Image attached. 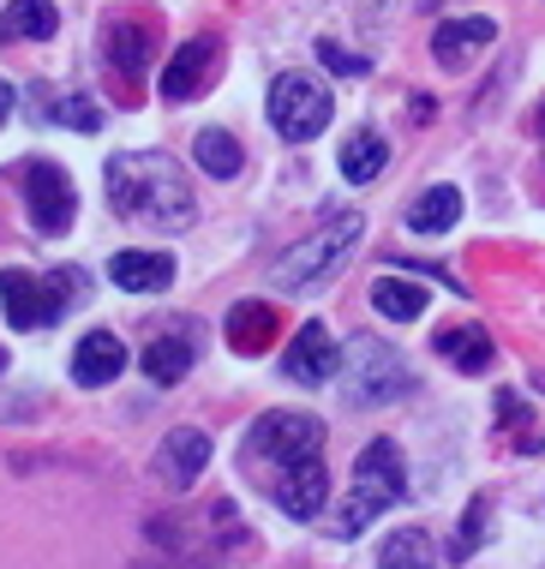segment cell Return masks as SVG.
Segmentation results:
<instances>
[{"instance_id":"5","label":"cell","mask_w":545,"mask_h":569,"mask_svg":"<svg viewBox=\"0 0 545 569\" xmlns=\"http://www.w3.org/2000/svg\"><path fill=\"white\" fill-rule=\"evenodd\" d=\"M336 102L330 90H324L311 72H283V79L270 84V127L288 138V144H306V138H318L330 127Z\"/></svg>"},{"instance_id":"7","label":"cell","mask_w":545,"mask_h":569,"mask_svg":"<svg viewBox=\"0 0 545 569\" xmlns=\"http://www.w3.org/2000/svg\"><path fill=\"white\" fill-rule=\"evenodd\" d=\"M252 456L264 461H306V456H318L324 450V420L318 413H300V408H270V413H258L252 420Z\"/></svg>"},{"instance_id":"27","label":"cell","mask_w":545,"mask_h":569,"mask_svg":"<svg viewBox=\"0 0 545 569\" xmlns=\"http://www.w3.org/2000/svg\"><path fill=\"white\" fill-rule=\"evenodd\" d=\"M54 120H60V127H72V132H97V127H102V109H97L90 97H67V102L54 109Z\"/></svg>"},{"instance_id":"2","label":"cell","mask_w":545,"mask_h":569,"mask_svg":"<svg viewBox=\"0 0 545 569\" xmlns=\"http://www.w3.org/2000/svg\"><path fill=\"white\" fill-rule=\"evenodd\" d=\"M402 498H408V461H402V450L389 438H371L366 450L354 456V491H348V510H341L336 533L354 540V533H366L371 521Z\"/></svg>"},{"instance_id":"1","label":"cell","mask_w":545,"mask_h":569,"mask_svg":"<svg viewBox=\"0 0 545 569\" xmlns=\"http://www.w3.org/2000/svg\"><path fill=\"white\" fill-rule=\"evenodd\" d=\"M108 204L145 228H162V234H180L198 222L192 187L162 150H127V157L108 162Z\"/></svg>"},{"instance_id":"12","label":"cell","mask_w":545,"mask_h":569,"mask_svg":"<svg viewBox=\"0 0 545 569\" xmlns=\"http://www.w3.org/2000/svg\"><path fill=\"white\" fill-rule=\"evenodd\" d=\"M127 372V342H120L115 330H90L85 342L72 348V378L85 383V390H97V383H115Z\"/></svg>"},{"instance_id":"16","label":"cell","mask_w":545,"mask_h":569,"mask_svg":"<svg viewBox=\"0 0 545 569\" xmlns=\"http://www.w3.org/2000/svg\"><path fill=\"white\" fill-rule=\"evenodd\" d=\"M60 30V12L49 0H7L0 7V42H49Z\"/></svg>"},{"instance_id":"10","label":"cell","mask_w":545,"mask_h":569,"mask_svg":"<svg viewBox=\"0 0 545 569\" xmlns=\"http://www.w3.org/2000/svg\"><path fill=\"white\" fill-rule=\"evenodd\" d=\"M324 498H330V473H324V461L318 456L288 461L283 480H276V503H283V516L288 521H311L324 510Z\"/></svg>"},{"instance_id":"29","label":"cell","mask_w":545,"mask_h":569,"mask_svg":"<svg viewBox=\"0 0 545 569\" xmlns=\"http://www.w3.org/2000/svg\"><path fill=\"white\" fill-rule=\"evenodd\" d=\"M7 114H12V84L0 79V120H7Z\"/></svg>"},{"instance_id":"18","label":"cell","mask_w":545,"mask_h":569,"mask_svg":"<svg viewBox=\"0 0 545 569\" xmlns=\"http://www.w3.org/2000/svg\"><path fill=\"white\" fill-rule=\"evenodd\" d=\"M462 222V192L456 187H426L408 204V228L414 234H449Z\"/></svg>"},{"instance_id":"6","label":"cell","mask_w":545,"mask_h":569,"mask_svg":"<svg viewBox=\"0 0 545 569\" xmlns=\"http://www.w3.org/2000/svg\"><path fill=\"white\" fill-rule=\"evenodd\" d=\"M408 360H402L389 342H371V336H354V360H348V402L354 408H384L396 396H408Z\"/></svg>"},{"instance_id":"24","label":"cell","mask_w":545,"mask_h":569,"mask_svg":"<svg viewBox=\"0 0 545 569\" xmlns=\"http://www.w3.org/2000/svg\"><path fill=\"white\" fill-rule=\"evenodd\" d=\"M138 366H145L150 383H162V390H168V383H180L186 372H192V342H180V336H156Z\"/></svg>"},{"instance_id":"17","label":"cell","mask_w":545,"mask_h":569,"mask_svg":"<svg viewBox=\"0 0 545 569\" xmlns=\"http://www.w3.org/2000/svg\"><path fill=\"white\" fill-rule=\"evenodd\" d=\"M371 306H378L389 325H414V318L432 306V295H426V282H414V276H378V282H371Z\"/></svg>"},{"instance_id":"15","label":"cell","mask_w":545,"mask_h":569,"mask_svg":"<svg viewBox=\"0 0 545 569\" xmlns=\"http://www.w3.org/2000/svg\"><path fill=\"white\" fill-rule=\"evenodd\" d=\"M492 37H497L492 19H444L438 30H432V54H438L444 67H462L467 54L492 49Z\"/></svg>"},{"instance_id":"25","label":"cell","mask_w":545,"mask_h":569,"mask_svg":"<svg viewBox=\"0 0 545 569\" xmlns=\"http://www.w3.org/2000/svg\"><path fill=\"white\" fill-rule=\"evenodd\" d=\"M102 49H108V67H115V72H120V79H127V84H138V79H145V54H150V37H145V30H138V24H115V30H108V42H102Z\"/></svg>"},{"instance_id":"13","label":"cell","mask_w":545,"mask_h":569,"mask_svg":"<svg viewBox=\"0 0 545 569\" xmlns=\"http://www.w3.org/2000/svg\"><path fill=\"white\" fill-rule=\"evenodd\" d=\"M156 468L168 473V486H192L198 473L210 468V438L198 432V426H180V432L162 438V456H156Z\"/></svg>"},{"instance_id":"28","label":"cell","mask_w":545,"mask_h":569,"mask_svg":"<svg viewBox=\"0 0 545 569\" xmlns=\"http://www.w3.org/2000/svg\"><path fill=\"white\" fill-rule=\"evenodd\" d=\"M318 60H324L330 72H341V79H360V72H366V60H360V54H348V49H336L330 37L318 42Z\"/></svg>"},{"instance_id":"30","label":"cell","mask_w":545,"mask_h":569,"mask_svg":"<svg viewBox=\"0 0 545 569\" xmlns=\"http://www.w3.org/2000/svg\"><path fill=\"white\" fill-rule=\"evenodd\" d=\"M0 372H7V348H0Z\"/></svg>"},{"instance_id":"26","label":"cell","mask_w":545,"mask_h":569,"mask_svg":"<svg viewBox=\"0 0 545 569\" xmlns=\"http://www.w3.org/2000/svg\"><path fill=\"white\" fill-rule=\"evenodd\" d=\"M479 540H486V498H474V503H467L462 533H456V546H449V558H474Z\"/></svg>"},{"instance_id":"8","label":"cell","mask_w":545,"mask_h":569,"mask_svg":"<svg viewBox=\"0 0 545 569\" xmlns=\"http://www.w3.org/2000/svg\"><path fill=\"white\" fill-rule=\"evenodd\" d=\"M24 210H30V228L37 234H67L72 217H78V198H72V180L60 174L54 162H30L24 168Z\"/></svg>"},{"instance_id":"4","label":"cell","mask_w":545,"mask_h":569,"mask_svg":"<svg viewBox=\"0 0 545 569\" xmlns=\"http://www.w3.org/2000/svg\"><path fill=\"white\" fill-rule=\"evenodd\" d=\"M78 295H85V276L78 270H54L49 282L30 270H0V312L12 318V330L54 325L67 306H78Z\"/></svg>"},{"instance_id":"3","label":"cell","mask_w":545,"mask_h":569,"mask_svg":"<svg viewBox=\"0 0 545 569\" xmlns=\"http://www.w3.org/2000/svg\"><path fill=\"white\" fill-rule=\"evenodd\" d=\"M360 234H366V217H360V210H341V217H330L324 228H311L300 246H288V252L276 258L270 282L276 288H311V282H324V276H330L341 258L360 246Z\"/></svg>"},{"instance_id":"31","label":"cell","mask_w":545,"mask_h":569,"mask_svg":"<svg viewBox=\"0 0 545 569\" xmlns=\"http://www.w3.org/2000/svg\"><path fill=\"white\" fill-rule=\"evenodd\" d=\"M539 138H545V109H539Z\"/></svg>"},{"instance_id":"22","label":"cell","mask_w":545,"mask_h":569,"mask_svg":"<svg viewBox=\"0 0 545 569\" xmlns=\"http://www.w3.org/2000/svg\"><path fill=\"white\" fill-rule=\"evenodd\" d=\"M192 157H198V168H205L210 180H234L246 168V150L234 144V132H222V127H205L192 138Z\"/></svg>"},{"instance_id":"23","label":"cell","mask_w":545,"mask_h":569,"mask_svg":"<svg viewBox=\"0 0 545 569\" xmlns=\"http://www.w3.org/2000/svg\"><path fill=\"white\" fill-rule=\"evenodd\" d=\"M384 162H389V144H384V132H354L348 144H341V174L354 180V187H366V180H378L384 174Z\"/></svg>"},{"instance_id":"9","label":"cell","mask_w":545,"mask_h":569,"mask_svg":"<svg viewBox=\"0 0 545 569\" xmlns=\"http://www.w3.org/2000/svg\"><path fill=\"white\" fill-rule=\"evenodd\" d=\"M283 372L294 383H330L341 372V342L324 325H300L294 342H288V353H283Z\"/></svg>"},{"instance_id":"20","label":"cell","mask_w":545,"mask_h":569,"mask_svg":"<svg viewBox=\"0 0 545 569\" xmlns=\"http://www.w3.org/2000/svg\"><path fill=\"white\" fill-rule=\"evenodd\" d=\"M438 353L456 372H467V378H479L492 366V336L479 330V325H462V330H438Z\"/></svg>"},{"instance_id":"21","label":"cell","mask_w":545,"mask_h":569,"mask_svg":"<svg viewBox=\"0 0 545 569\" xmlns=\"http://www.w3.org/2000/svg\"><path fill=\"white\" fill-rule=\"evenodd\" d=\"M378 569H444V558H438V546H432L426 528H402L384 540Z\"/></svg>"},{"instance_id":"19","label":"cell","mask_w":545,"mask_h":569,"mask_svg":"<svg viewBox=\"0 0 545 569\" xmlns=\"http://www.w3.org/2000/svg\"><path fill=\"white\" fill-rule=\"evenodd\" d=\"M270 336H276V306L240 300L228 312V342L240 348V353H264V348H270Z\"/></svg>"},{"instance_id":"14","label":"cell","mask_w":545,"mask_h":569,"mask_svg":"<svg viewBox=\"0 0 545 569\" xmlns=\"http://www.w3.org/2000/svg\"><path fill=\"white\" fill-rule=\"evenodd\" d=\"M108 276H115V288H127V295H162V288L175 282V258L168 252H120L115 264H108Z\"/></svg>"},{"instance_id":"11","label":"cell","mask_w":545,"mask_h":569,"mask_svg":"<svg viewBox=\"0 0 545 569\" xmlns=\"http://www.w3.org/2000/svg\"><path fill=\"white\" fill-rule=\"evenodd\" d=\"M210 72H216V42H210V37H192V42H186V49L162 67L156 90H162V102H186V97H198V90L210 84Z\"/></svg>"}]
</instances>
